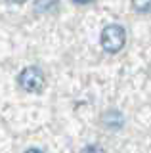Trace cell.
Instances as JSON below:
<instances>
[{"label":"cell","instance_id":"277c9868","mask_svg":"<svg viewBox=\"0 0 151 153\" xmlns=\"http://www.w3.org/2000/svg\"><path fill=\"white\" fill-rule=\"evenodd\" d=\"M103 123L105 126H111V128H121L122 126V115L119 111H111L103 117Z\"/></svg>","mask_w":151,"mask_h":153},{"label":"cell","instance_id":"7a4b0ae2","mask_svg":"<svg viewBox=\"0 0 151 153\" xmlns=\"http://www.w3.org/2000/svg\"><path fill=\"white\" fill-rule=\"evenodd\" d=\"M46 84L44 73L38 69V67H27V69L21 71L19 75V86L25 92H40Z\"/></svg>","mask_w":151,"mask_h":153},{"label":"cell","instance_id":"6da1fadb","mask_svg":"<svg viewBox=\"0 0 151 153\" xmlns=\"http://www.w3.org/2000/svg\"><path fill=\"white\" fill-rule=\"evenodd\" d=\"M126 44V31L121 25H107L101 31V46L109 54H117Z\"/></svg>","mask_w":151,"mask_h":153},{"label":"cell","instance_id":"9c48e42d","mask_svg":"<svg viewBox=\"0 0 151 153\" xmlns=\"http://www.w3.org/2000/svg\"><path fill=\"white\" fill-rule=\"evenodd\" d=\"M10 2H16V4H23V2H27V0H10Z\"/></svg>","mask_w":151,"mask_h":153},{"label":"cell","instance_id":"ba28073f","mask_svg":"<svg viewBox=\"0 0 151 153\" xmlns=\"http://www.w3.org/2000/svg\"><path fill=\"white\" fill-rule=\"evenodd\" d=\"M73 2H77V4H90L92 0H73Z\"/></svg>","mask_w":151,"mask_h":153},{"label":"cell","instance_id":"5b68a950","mask_svg":"<svg viewBox=\"0 0 151 153\" xmlns=\"http://www.w3.org/2000/svg\"><path fill=\"white\" fill-rule=\"evenodd\" d=\"M132 8L140 13L151 12V0H132Z\"/></svg>","mask_w":151,"mask_h":153},{"label":"cell","instance_id":"3957f363","mask_svg":"<svg viewBox=\"0 0 151 153\" xmlns=\"http://www.w3.org/2000/svg\"><path fill=\"white\" fill-rule=\"evenodd\" d=\"M56 8H58V0H36L35 2V12H38V13L54 12Z\"/></svg>","mask_w":151,"mask_h":153},{"label":"cell","instance_id":"8992f818","mask_svg":"<svg viewBox=\"0 0 151 153\" xmlns=\"http://www.w3.org/2000/svg\"><path fill=\"white\" fill-rule=\"evenodd\" d=\"M81 153H105V151H103L100 146H86Z\"/></svg>","mask_w":151,"mask_h":153},{"label":"cell","instance_id":"52a82bcc","mask_svg":"<svg viewBox=\"0 0 151 153\" xmlns=\"http://www.w3.org/2000/svg\"><path fill=\"white\" fill-rule=\"evenodd\" d=\"M25 153H44V151H40V149H36V147H33V149H27Z\"/></svg>","mask_w":151,"mask_h":153}]
</instances>
